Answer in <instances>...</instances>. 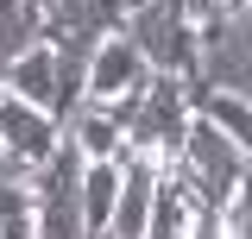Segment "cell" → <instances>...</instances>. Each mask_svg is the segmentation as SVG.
I'll return each instance as SVG.
<instances>
[{
  "instance_id": "obj_1",
  "label": "cell",
  "mask_w": 252,
  "mask_h": 239,
  "mask_svg": "<svg viewBox=\"0 0 252 239\" xmlns=\"http://www.w3.org/2000/svg\"><path fill=\"white\" fill-rule=\"evenodd\" d=\"M164 177H170V182L189 195V208H215V214H227V202L240 195V182L252 177V157L233 145L227 132H220L215 120L195 114V126H189L183 151L164 164Z\"/></svg>"
},
{
  "instance_id": "obj_2",
  "label": "cell",
  "mask_w": 252,
  "mask_h": 239,
  "mask_svg": "<svg viewBox=\"0 0 252 239\" xmlns=\"http://www.w3.org/2000/svg\"><path fill=\"white\" fill-rule=\"evenodd\" d=\"M126 126V151H152V157H177L189 139V126H195V89H189L183 76H152V89L132 94L114 107Z\"/></svg>"
},
{
  "instance_id": "obj_3",
  "label": "cell",
  "mask_w": 252,
  "mask_h": 239,
  "mask_svg": "<svg viewBox=\"0 0 252 239\" xmlns=\"http://www.w3.org/2000/svg\"><path fill=\"white\" fill-rule=\"evenodd\" d=\"M126 38L145 51L158 76H202V26L189 19V0H139V13L126 19Z\"/></svg>"
},
{
  "instance_id": "obj_4",
  "label": "cell",
  "mask_w": 252,
  "mask_h": 239,
  "mask_svg": "<svg viewBox=\"0 0 252 239\" xmlns=\"http://www.w3.org/2000/svg\"><path fill=\"white\" fill-rule=\"evenodd\" d=\"M82 170L89 157L76 139H63L44 170H32V208H38V239H89L82 220Z\"/></svg>"
},
{
  "instance_id": "obj_5",
  "label": "cell",
  "mask_w": 252,
  "mask_h": 239,
  "mask_svg": "<svg viewBox=\"0 0 252 239\" xmlns=\"http://www.w3.org/2000/svg\"><path fill=\"white\" fill-rule=\"evenodd\" d=\"M69 139L63 132L57 114H44V107H32L19 94L0 89V157H6V177H32V170H44L57 145Z\"/></svg>"
},
{
  "instance_id": "obj_6",
  "label": "cell",
  "mask_w": 252,
  "mask_h": 239,
  "mask_svg": "<svg viewBox=\"0 0 252 239\" xmlns=\"http://www.w3.org/2000/svg\"><path fill=\"white\" fill-rule=\"evenodd\" d=\"M152 63H145V51L126 38V31H114V38H101L94 44V63H89V101H101V107H120V101H132V94L152 89Z\"/></svg>"
},
{
  "instance_id": "obj_7",
  "label": "cell",
  "mask_w": 252,
  "mask_h": 239,
  "mask_svg": "<svg viewBox=\"0 0 252 239\" xmlns=\"http://www.w3.org/2000/svg\"><path fill=\"white\" fill-rule=\"evenodd\" d=\"M120 170H126V182H120V208H114V227H107V233H114V239H145L152 208H158V189H164V157L126 151Z\"/></svg>"
},
{
  "instance_id": "obj_8",
  "label": "cell",
  "mask_w": 252,
  "mask_h": 239,
  "mask_svg": "<svg viewBox=\"0 0 252 239\" xmlns=\"http://www.w3.org/2000/svg\"><path fill=\"white\" fill-rule=\"evenodd\" d=\"M139 13V0H57V13L44 19V38H69V44H101L126 31V19Z\"/></svg>"
},
{
  "instance_id": "obj_9",
  "label": "cell",
  "mask_w": 252,
  "mask_h": 239,
  "mask_svg": "<svg viewBox=\"0 0 252 239\" xmlns=\"http://www.w3.org/2000/svg\"><path fill=\"white\" fill-rule=\"evenodd\" d=\"M0 89L19 94V101H32V107H44V114H57V101H63L57 44H51V38H38L26 57H13V63H6V76H0Z\"/></svg>"
},
{
  "instance_id": "obj_10",
  "label": "cell",
  "mask_w": 252,
  "mask_h": 239,
  "mask_svg": "<svg viewBox=\"0 0 252 239\" xmlns=\"http://www.w3.org/2000/svg\"><path fill=\"white\" fill-rule=\"evenodd\" d=\"M63 132L82 145L89 164H101V157H126V126H120V114H114V107H101V101H82L76 120H69Z\"/></svg>"
},
{
  "instance_id": "obj_11",
  "label": "cell",
  "mask_w": 252,
  "mask_h": 239,
  "mask_svg": "<svg viewBox=\"0 0 252 239\" xmlns=\"http://www.w3.org/2000/svg\"><path fill=\"white\" fill-rule=\"evenodd\" d=\"M120 157H101V164H89L82 170V220H89V233H107L114 227V208H120Z\"/></svg>"
},
{
  "instance_id": "obj_12",
  "label": "cell",
  "mask_w": 252,
  "mask_h": 239,
  "mask_svg": "<svg viewBox=\"0 0 252 239\" xmlns=\"http://www.w3.org/2000/svg\"><path fill=\"white\" fill-rule=\"evenodd\" d=\"M189 89H195V82H189ZM195 114H202V120H215L220 132H227V139H233V145H240V151L252 157V101H246V94L195 89Z\"/></svg>"
},
{
  "instance_id": "obj_13",
  "label": "cell",
  "mask_w": 252,
  "mask_h": 239,
  "mask_svg": "<svg viewBox=\"0 0 252 239\" xmlns=\"http://www.w3.org/2000/svg\"><path fill=\"white\" fill-rule=\"evenodd\" d=\"M38 38H44V19L32 13L26 0H0V76H6L13 57H26Z\"/></svg>"
},
{
  "instance_id": "obj_14",
  "label": "cell",
  "mask_w": 252,
  "mask_h": 239,
  "mask_svg": "<svg viewBox=\"0 0 252 239\" xmlns=\"http://www.w3.org/2000/svg\"><path fill=\"white\" fill-rule=\"evenodd\" d=\"M227 239H252V177L240 182V195L227 202Z\"/></svg>"
},
{
  "instance_id": "obj_15",
  "label": "cell",
  "mask_w": 252,
  "mask_h": 239,
  "mask_svg": "<svg viewBox=\"0 0 252 239\" xmlns=\"http://www.w3.org/2000/svg\"><path fill=\"white\" fill-rule=\"evenodd\" d=\"M32 13H38V19H51V13H57V0H26Z\"/></svg>"
},
{
  "instance_id": "obj_16",
  "label": "cell",
  "mask_w": 252,
  "mask_h": 239,
  "mask_svg": "<svg viewBox=\"0 0 252 239\" xmlns=\"http://www.w3.org/2000/svg\"><path fill=\"white\" fill-rule=\"evenodd\" d=\"M89 239H114V233H89Z\"/></svg>"
}]
</instances>
